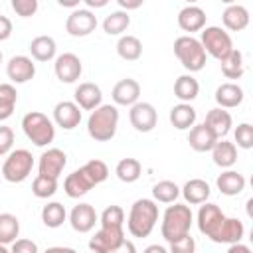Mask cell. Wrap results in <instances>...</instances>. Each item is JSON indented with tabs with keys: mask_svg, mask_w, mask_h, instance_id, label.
<instances>
[{
	"mask_svg": "<svg viewBox=\"0 0 253 253\" xmlns=\"http://www.w3.org/2000/svg\"><path fill=\"white\" fill-rule=\"evenodd\" d=\"M158 221V206L154 200L140 198L130 206L126 229L132 237H148Z\"/></svg>",
	"mask_w": 253,
	"mask_h": 253,
	"instance_id": "cell-1",
	"label": "cell"
},
{
	"mask_svg": "<svg viewBox=\"0 0 253 253\" xmlns=\"http://www.w3.org/2000/svg\"><path fill=\"white\" fill-rule=\"evenodd\" d=\"M192 221H194V213L190 210V206L186 204H172L166 208L164 215H162V225H160V231H162V237L172 243V241H178L182 239L184 235L190 233V227H192Z\"/></svg>",
	"mask_w": 253,
	"mask_h": 253,
	"instance_id": "cell-2",
	"label": "cell"
},
{
	"mask_svg": "<svg viewBox=\"0 0 253 253\" xmlns=\"http://www.w3.org/2000/svg\"><path fill=\"white\" fill-rule=\"evenodd\" d=\"M119 126V109L115 105H101L91 111L87 119V132L97 142H107L117 134Z\"/></svg>",
	"mask_w": 253,
	"mask_h": 253,
	"instance_id": "cell-3",
	"label": "cell"
},
{
	"mask_svg": "<svg viewBox=\"0 0 253 253\" xmlns=\"http://www.w3.org/2000/svg\"><path fill=\"white\" fill-rule=\"evenodd\" d=\"M22 130L28 136V140H32L36 146H47L55 138L53 121L47 119L40 111H32V113H26L24 115V119H22Z\"/></svg>",
	"mask_w": 253,
	"mask_h": 253,
	"instance_id": "cell-4",
	"label": "cell"
},
{
	"mask_svg": "<svg viewBox=\"0 0 253 253\" xmlns=\"http://www.w3.org/2000/svg\"><path fill=\"white\" fill-rule=\"evenodd\" d=\"M174 55L178 57L182 67L188 69L190 73L202 71L206 65V51H204L200 40H196L192 36H180L174 40Z\"/></svg>",
	"mask_w": 253,
	"mask_h": 253,
	"instance_id": "cell-5",
	"label": "cell"
},
{
	"mask_svg": "<svg viewBox=\"0 0 253 253\" xmlns=\"http://www.w3.org/2000/svg\"><path fill=\"white\" fill-rule=\"evenodd\" d=\"M200 43H202L206 55H211V57H215L217 61H223V59L233 51L231 36H229L223 28H219V26H206V28L202 30Z\"/></svg>",
	"mask_w": 253,
	"mask_h": 253,
	"instance_id": "cell-6",
	"label": "cell"
},
{
	"mask_svg": "<svg viewBox=\"0 0 253 253\" xmlns=\"http://www.w3.org/2000/svg\"><path fill=\"white\" fill-rule=\"evenodd\" d=\"M32 168H34L32 152L26 148H16L6 156L2 164V178L12 184H20L32 174Z\"/></svg>",
	"mask_w": 253,
	"mask_h": 253,
	"instance_id": "cell-7",
	"label": "cell"
},
{
	"mask_svg": "<svg viewBox=\"0 0 253 253\" xmlns=\"http://www.w3.org/2000/svg\"><path fill=\"white\" fill-rule=\"evenodd\" d=\"M196 221H198V229H200L206 237H210V239L213 241L215 235H217V231H219V227H221L223 221H225V213L219 210L217 204L206 202V204L200 206Z\"/></svg>",
	"mask_w": 253,
	"mask_h": 253,
	"instance_id": "cell-8",
	"label": "cell"
},
{
	"mask_svg": "<svg viewBox=\"0 0 253 253\" xmlns=\"http://www.w3.org/2000/svg\"><path fill=\"white\" fill-rule=\"evenodd\" d=\"M125 229L123 227H99L95 235L89 239V249L93 253H113L123 241H125Z\"/></svg>",
	"mask_w": 253,
	"mask_h": 253,
	"instance_id": "cell-9",
	"label": "cell"
},
{
	"mask_svg": "<svg viewBox=\"0 0 253 253\" xmlns=\"http://www.w3.org/2000/svg\"><path fill=\"white\" fill-rule=\"evenodd\" d=\"M97 28V16L87 8H75L65 20V32L73 38H85Z\"/></svg>",
	"mask_w": 253,
	"mask_h": 253,
	"instance_id": "cell-10",
	"label": "cell"
},
{
	"mask_svg": "<svg viewBox=\"0 0 253 253\" xmlns=\"http://www.w3.org/2000/svg\"><path fill=\"white\" fill-rule=\"evenodd\" d=\"M53 71H55V77L61 83H75L81 77L83 63H81V59L75 53H69L67 51V53H61V55L55 57Z\"/></svg>",
	"mask_w": 253,
	"mask_h": 253,
	"instance_id": "cell-11",
	"label": "cell"
},
{
	"mask_svg": "<svg viewBox=\"0 0 253 253\" xmlns=\"http://www.w3.org/2000/svg\"><path fill=\"white\" fill-rule=\"evenodd\" d=\"M128 121L130 125L138 130V132H150L154 126H156V121H158V115H156V109L150 105V103H144V101H138L130 107L128 111Z\"/></svg>",
	"mask_w": 253,
	"mask_h": 253,
	"instance_id": "cell-12",
	"label": "cell"
},
{
	"mask_svg": "<svg viewBox=\"0 0 253 253\" xmlns=\"http://www.w3.org/2000/svg\"><path fill=\"white\" fill-rule=\"evenodd\" d=\"M65 164H67V156L61 148H47L40 156L38 170H40V176H47V178L57 180L59 174L63 172Z\"/></svg>",
	"mask_w": 253,
	"mask_h": 253,
	"instance_id": "cell-13",
	"label": "cell"
},
{
	"mask_svg": "<svg viewBox=\"0 0 253 253\" xmlns=\"http://www.w3.org/2000/svg\"><path fill=\"white\" fill-rule=\"evenodd\" d=\"M6 75L12 83H28L36 75V63L28 55H14L6 65Z\"/></svg>",
	"mask_w": 253,
	"mask_h": 253,
	"instance_id": "cell-14",
	"label": "cell"
},
{
	"mask_svg": "<svg viewBox=\"0 0 253 253\" xmlns=\"http://www.w3.org/2000/svg\"><path fill=\"white\" fill-rule=\"evenodd\" d=\"M73 97H75V105L79 107V109H83V111H95L97 107H101L103 103V91H101V87L99 85H95V83H91V81H85V83H79L77 85V89H75V93H73Z\"/></svg>",
	"mask_w": 253,
	"mask_h": 253,
	"instance_id": "cell-15",
	"label": "cell"
},
{
	"mask_svg": "<svg viewBox=\"0 0 253 253\" xmlns=\"http://www.w3.org/2000/svg\"><path fill=\"white\" fill-rule=\"evenodd\" d=\"M97 221H99V215L91 204H77L69 213V223L77 233H89Z\"/></svg>",
	"mask_w": 253,
	"mask_h": 253,
	"instance_id": "cell-16",
	"label": "cell"
},
{
	"mask_svg": "<svg viewBox=\"0 0 253 253\" xmlns=\"http://www.w3.org/2000/svg\"><path fill=\"white\" fill-rule=\"evenodd\" d=\"M53 123L63 130H73L81 123V109L73 101H59L53 107Z\"/></svg>",
	"mask_w": 253,
	"mask_h": 253,
	"instance_id": "cell-17",
	"label": "cell"
},
{
	"mask_svg": "<svg viewBox=\"0 0 253 253\" xmlns=\"http://www.w3.org/2000/svg\"><path fill=\"white\" fill-rule=\"evenodd\" d=\"M113 101H115V107L121 105V107H132L134 103H138V97H140V85L136 79H121L115 87H113V93H111Z\"/></svg>",
	"mask_w": 253,
	"mask_h": 253,
	"instance_id": "cell-18",
	"label": "cell"
},
{
	"mask_svg": "<svg viewBox=\"0 0 253 253\" xmlns=\"http://www.w3.org/2000/svg\"><path fill=\"white\" fill-rule=\"evenodd\" d=\"M204 125L210 128V132H211V134H213L217 140H221V138H225V134L231 130L233 121H231V115H229L225 109L215 107V109L208 111Z\"/></svg>",
	"mask_w": 253,
	"mask_h": 253,
	"instance_id": "cell-19",
	"label": "cell"
},
{
	"mask_svg": "<svg viewBox=\"0 0 253 253\" xmlns=\"http://www.w3.org/2000/svg\"><path fill=\"white\" fill-rule=\"evenodd\" d=\"M206 12L200 6H184L178 12V26L184 32H202L206 28Z\"/></svg>",
	"mask_w": 253,
	"mask_h": 253,
	"instance_id": "cell-20",
	"label": "cell"
},
{
	"mask_svg": "<svg viewBox=\"0 0 253 253\" xmlns=\"http://www.w3.org/2000/svg\"><path fill=\"white\" fill-rule=\"evenodd\" d=\"M93 186H95V184L91 182V178L87 176V172H85L83 168H77V170H73V172L65 178V182H63V192H65L69 198H81V196H85Z\"/></svg>",
	"mask_w": 253,
	"mask_h": 253,
	"instance_id": "cell-21",
	"label": "cell"
},
{
	"mask_svg": "<svg viewBox=\"0 0 253 253\" xmlns=\"http://www.w3.org/2000/svg\"><path fill=\"white\" fill-rule=\"evenodd\" d=\"M243 89L237 85V83H221L217 89H215V103L219 109H233V107H239L243 103Z\"/></svg>",
	"mask_w": 253,
	"mask_h": 253,
	"instance_id": "cell-22",
	"label": "cell"
},
{
	"mask_svg": "<svg viewBox=\"0 0 253 253\" xmlns=\"http://www.w3.org/2000/svg\"><path fill=\"white\" fill-rule=\"evenodd\" d=\"M210 184L202 178H192L184 184V188L180 190V194L184 196L186 204L190 206H200V204H206L208 198H210Z\"/></svg>",
	"mask_w": 253,
	"mask_h": 253,
	"instance_id": "cell-23",
	"label": "cell"
},
{
	"mask_svg": "<svg viewBox=\"0 0 253 253\" xmlns=\"http://www.w3.org/2000/svg\"><path fill=\"white\" fill-rule=\"evenodd\" d=\"M210 152H211L213 164L219 166V168L229 170V168L237 162V146H235V142H229V140H225V138L217 140Z\"/></svg>",
	"mask_w": 253,
	"mask_h": 253,
	"instance_id": "cell-24",
	"label": "cell"
},
{
	"mask_svg": "<svg viewBox=\"0 0 253 253\" xmlns=\"http://www.w3.org/2000/svg\"><path fill=\"white\" fill-rule=\"evenodd\" d=\"M221 20H223V26L229 32H241V30H245L249 26V12L241 4H229L223 10Z\"/></svg>",
	"mask_w": 253,
	"mask_h": 253,
	"instance_id": "cell-25",
	"label": "cell"
},
{
	"mask_svg": "<svg viewBox=\"0 0 253 253\" xmlns=\"http://www.w3.org/2000/svg\"><path fill=\"white\" fill-rule=\"evenodd\" d=\"M196 109L190 105V103H178V105H174L172 109H170V115H168V119H170V125L174 126V128H178V130H188V128H192L194 125H196Z\"/></svg>",
	"mask_w": 253,
	"mask_h": 253,
	"instance_id": "cell-26",
	"label": "cell"
},
{
	"mask_svg": "<svg viewBox=\"0 0 253 253\" xmlns=\"http://www.w3.org/2000/svg\"><path fill=\"white\" fill-rule=\"evenodd\" d=\"M188 142L190 146L196 150V152H210L213 148V144L217 142V138L210 132V128L202 123V125H194L190 128V134H188Z\"/></svg>",
	"mask_w": 253,
	"mask_h": 253,
	"instance_id": "cell-27",
	"label": "cell"
},
{
	"mask_svg": "<svg viewBox=\"0 0 253 253\" xmlns=\"http://www.w3.org/2000/svg\"><path fill=\"white\" fill-rule=\"evenodd\" d=\"M215 186L223 196H237L245 190V178L235 170H225L217 176Z\"/></svg>",
	"mask_w": 253,
	"mask_h": 253,
	"instance_id": "cell-28",
	"label": "cell"
},
{
	"mask_svg": "<svg viewBox=\"0 0 253 253\" xmlns=\"http://www.w3.org/2000/svg\"><path fill=\"white\" fill-rule=\"evenodd\" d=\"M243 233H245V227H243V223L237 217H225V221L219 227L213 243H229V245L241 243Z\"/></svg>",
	"mask_w": 253,
	"mask_h": 253,
	"instance_id": "cell-29",
	"label": "cell"
},
{
	"mask_svg": "<svg viewBox=\"0 0 253 253\" xmlns=\"http://www.w3.org/2000/svg\"><path fill=\"white\" fill-rule=\"evenodd\" d=\"M28 49L36 61H51L55 57L57 45H55V40L51 36H38L30 42Z\"/></svg>",
	"mask_w": 253,
	"mask_h": 253,
	"instance_id": "cell-30",
	"label": "cell"
},
{
	"mask_svg": "<svg viewBox=\"0 0 253 253\" xmlns=\"http://www.w3.org/2000/svg\"><path fill=\"white\" fill-rule=\"evenodd\" d=\"M200 93V83L198 79L192 75V73H186V75H180L176 81H174V95L182 101V103H190L198 97Z\"/></svg>",
	"mask_w": 253,
	"mask_h": 253,
	"instance_id": "cell-31",
	"label": "cell"
},
{
	"mask_svg": "<svg viewBox=\"0 0 253 253\" xmlns=\"http://www.w3.org/2000/svg\"><path fill=\"white\" fill-rule=\"evenodd\" d=\"M117 53L125 61H136L142 55V43L136 36H121L117 42Z\"/></svg>",
	"mask_w": 253,
	"mask_h": 253,
	"instance_id": "cell-32",
	"label": "cell"
},
{
	"mask_svg": "<svg viewBox=\"0 0 253 253\" xmlns=\"http://www.w3.org/2000/svg\"><path fill=\"white\" fill-rule=\"evenodd\" d=\"M115 174H117V178L121 182L132 184V182H136L140 178L142 166H140V162L136 158H123V160H119V164L115 168Z\"/></svg>",
	"mask_w": 253,
	"mask_h": 253,
	"instance_id": "cell-33",
	"label": "cell"
},
{
	"mask_svg": "<svg viewBox=\"0 0 253 253\" xmlns=\"http://www.w3.org/2000/svg\"><path fill=\"white\" fill-rule=\"evenodd\" d=\"M67 219V211H65V206L59 204V202H47L43 208H42V221L55 229L59 225H63V221Z\"/></svg>",
	"mask_w": 253,
	"mask_h": 253,
	"instance_id": "cell-34",
	"label": "cell"
},
{
	"mask_svg": "<svg viewBox=\"0 0 253 253\" xmlns=\"http://www.w3.org/2000/svg\"><path fill=\"white\" fill-rule=\"evenodd\" d=\"M20 235V221L14 213H0V245L14 243Z\"/></svg>",
	"mask_w": 253,
	"mask_h": 253,
	"instance_id": "cell-35",
	"label": "cell"
},
{
	"mask_svg": "<svg viewBox=\"0 0 253 253\" xmlns=\"http://www.w3.org/2000/svg\"><path fill=\"white\" fill-rule=\"evenodd\" d=\"M128 26H130V16L128 12L123 10H115L103 20V30L109 36H121Z\"/></svg>",
	"mask_w": 253,
	"mask_h": 253,
	"instance_id": "cell-36",
	"label": "cell"
},
{
	"mask_svg": "<svg viewBox=\"0 0 253 253\" xmlns=\"http://www.w3.org/2000/svg\"><path fill=\"white\" fill-rule=\"evenodd\" d=\"M18 101V91L12 83H0V123L10 119Z\"/></svg>",
	"mask_w": 253,
	"mask_h": 253,
	"instance_id": "cell-37",
	"label": "cell"
},
{
	"mask_svg": "<svg viewBox=\"0 0 253 253\" xmlns=\"http://www.w3.org/2000/svg\"><path fill=\"white\" fill-rule=\"evenodd\" d=\"M178 196H180V188L172 180H162L152 188V198L154 202H160V204H174Z\"/></svg>",
	"mask_w": 253,
	"mask_h": 253,
	"instance_id": "cell-38",
	"label": "cell"
},
{
	"mask_svg": "<svg viewBox=\"0 0 253 253\" xmlns=\"http://www.w3.org/2000/svg\"><path fill=\"white\" fill-rule=\"evenodd\" d=\"M245 67H243V53L233 47V51L221 61V73L227 79H241Z\"/></svg>",
	"mask_w": 253,
	"mask_h": 253,
	"instance_id": "cell-39",
	"label": "cell"
},
{
	"mask_svg": "<svg viewBox=\"0 0 253 253\" xmlns=\"http://www.w3.org/2000/svg\"><path fill=\"white\" fill-rule=\"evenodd\" d=\"M55 192H57V180L47 178V176H40V174L34 178V182H32V194H34L36 198L47 200V198H51Z\"/></svg>",
	"mask_w": 253,
	"mask_h": 253,
	"instance_id": "cell-40",
	"label": "cell"
},
{
	"mask_svg": "<svg viewBox=\"0 0 253 253\" xmlns=\"http://www.w3.org/2000/svg\"><path fill=\"white\" fill-rule=\"evenodd\" d=\"M103 227H123L125 225V211L121 206H107L99 217Z\"/></svg>",
	"mask_w": 253,
	"mask_h": 253,
	"instance_id": "cell-41",
	"label": "cell"
},
{
	"mask_svg": "<svg viewBox=\"0 0 253 253\" xmlns=\"http://www.w3.org/2000/svg\"><path fill=\"white\" fill-rule=\"evenodd\" d=\"M81 168L87 172V176L91 178V182H93L95 186H97V184H101V182H105V180H107V176H109V168H107V164H105L103 160H97V158H93V160L85 162Z\"/></svg>",
	"mask_w": 253,
	"mask_h": 253,
	"instance_id": "cell-42",
	"label": "cell"
},
{
	"mask_svg": "<svg viewBox=\"0 0 253 253\" xmlns=\"http://www.w3.org/2000/svg\"><path fill=\"white\" fill-rule=\"evenodd\" d=\"M235 142L239 148H253V126L249 123H241L235 128Z\"/></svg>",
	"mask_w": 253,
	"mask_h": 253,
	"instance_id": "cell-43",
	"label": "cell"
},
{
	"mask_svg": "<svg viewBox=\"0 0 253 253\" xmlns=\"http://www.w3.org/2000/svg\"><path fill=\"white\" fill-rule=\"evenodd\" d=\"M12 10L22 18H30L38 12V0H12Z\"/></svg>",
	"mask_w": 253,
	"mask_h": 253,
	"instance_id": "cell-44",
	"label": "cell"
},
{
	"mask_svg": "<svg viewBox=\"0 0 253 253\" xmlns=\"http://www.w3.org/2000/svg\"><path fill=\"white\" fill-rule=\"evenodd\" d=\"M168 253H196V241H194V237L188 233L182 239L172 241Z\"/></svg>",
	"mask_w": 253,
	"mask_h": 253,
	"instance_id": "cell-45",
	"label": "cell"
},
{
	"mask_svg": "<svg viewBox=\"0 0 253 253\" xmlns=\"http://www.w3.org/2000/svg\"><path fill=\"white\" fill-rule=\"evenodd\" d=\"M14 146V130L6 125H0V156H8Z\"/></svg>",
	"mask_w": 253,
	"mask_h": 253,
	"instance_id": "cell-46",
	"label": "cell"
},
{
	"mask_svg": "<svg viewBox=\"0 0 253 253\" xmlns=\"http://www.w3.org/2000/svg\"><path fill=\"white\" fill-rule=\"evenodd\" d=\"M10 253H40V251H38L36 241H32V239H16L12 243Z\"/></svg>",
	"mask_w": 253,
	"mask_h": 253,
	"instance_id": "cell-47",
	"label": "cell"
},
{
	"mask_svg": "<svg viewBox=\"0 0 253 253\" xmlns=\"http://www.w3.org/2000/svg\"><path fill=\"white\" fill-rule=\"evenodd\" d=\"M12 36V22L8 16H0V42L8 40Z\"/></svg>",
	"mask_w": 253,
	"mask_h": 253,
	"instance_id": "cell-48",
	"label": "cell"
},
{
	"mask_svg": "<svg viewBox=\"0 0 253 253\" xmlns=\"http://www.w3.org/2000/svg\"><path fill=\"white\" fill-rule=\"evenodd\" d=\"M117 2H119V6H121V10H123V12L136 10V8H140V6H142V0H117Z\"/></svg>",
	"mask_w": 253,
	"mask_h": 253,
	"instance_id": "cell-49",
	"label": "cell"
},
{
	"mask_svg": "<svg viewBox=\"0 0 253 253\" xmlns=\"http://www.w3.org/2000/svg\"><path fill=\"white\" fill-rule=\"evenodd\" d=\"M113 253H136V247H134V243L130 239H125Z\"/></svg>",
	"mask_w": 253,
	"mask_h": 253,
	"instance_id": "cell-50",
	"label": "cell"
},
{
	"mask_svg": "<svg viewBox=\"0 0 253 253\" xmlns=\"http://www.w3.org/2000/svg\"><path fill=\"white\" fill-rule=\"evenodd\" d=\"M227 253H253V251L243 243H233V245H229Z\"/></svg>",
	"mask_w": 253,
	"mask_h": 253,
	"instance_id": "cell-51",
	"label": "cell"
},
{
	"mask_svg": "<svg viewBox=\"0 0 253 253\" xmlns=\"http://www.w3.org/2000/svg\"><path fill=\"white\" fill-rule=\"evenodd\" d=\"M43 253H77L73 247H59V245H55V247H47Z\"/></svg>",
	"mask_w": 253,
	"mask_h": 253,
	"instance_id": "cell-52",
	"label": "cell"
},
{
	"mask_svg": "<svg viewBox=\"0 0 253 253\" xmlns=\"http://www.w3.org/2000/svg\"><path fill=\"white\" fill-rule=\"evenodd\" d=\"M142 253H168V249L164 247V245H158V243H154V245H148Z\"/></svg>",
	"mask_w": 253,
	"mask_h": 253,
	"instance_id": "cell-53",
	"label": "cell"
},
{
	"mask_svg": "<svg viewBox=\"0 0 253 253\" xmlns=\"http://www.w3.org/2000/svg\"><path fill=\"white\" fill-rule=\"evenodd\" d=\"M85 6H87V10L89 8H103V6H107V0H85Z\"/></svg>",
	"mask_w": 253,
	"mask_h": 253,
	"instance_id": "cell-54",
	"label": "cell"
},
{
	"mask_svg": "<svg viewBox=\"0 0 253 253\" xmlns=\"http://www.w3.org/2000/svg\"><path fill=\"white\" fill-rule=\"evenodd\" d=\"M59 6H67V8H79V0H57Z\"/></svg>",
	"mask_w": 253,
	"mask_h": 253,
	"instance_id": "cell-55",
	"label": "cell"
},
{
	"mask_svg": "<svg viewBox=\"0 0 253 253\" xmlns=\"http://www.w3.org/2000/svg\"><path fill=\"white\" fill-rule=\"evenodd\" d=\"M0 253H10V249L6 245H0Z\"/></svg>",
	"mask_w": 253,
	"mask_h": 253,
	"instance_id": "cell-56",
	"label": "cell"
},
{
	"mask_svg": "<svg viewBox=\"0 0 253 253\" xmlns=\"http://www.w3.org/2000/svg\"><path fill=\"white\" fill-rule=\"evenodd\" d=\"M0 63H2V51H0Z\"/></svg>",
	"mask_w": 253,
	"mask_h": 253,
	"instance_id": "cell-57",
	"label": "cell"
}]
</instances>
